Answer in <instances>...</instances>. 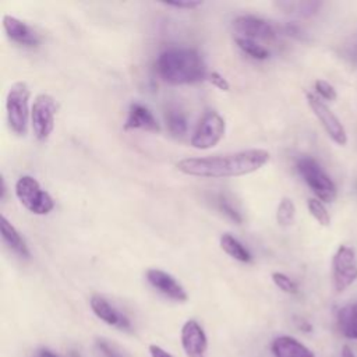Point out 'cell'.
Here are the masks:
<instances>
[{
	"mask_svg": "<svg viewBox=\"0 0 357 357\" xmlns=\"http://www.w3.org/2000/svg\"><path fill=\"white\" fill-rule=\"evenodd\" d=\"M271 159L266 149L252 148L225 155L185 158L176 163L178 172L204 178H227L254 173Z\"/></svg>",
	"mask_w": 357,
	"mask_h": 357,
	"instance_id": "1",
	"label": "cell"
},
{
	"mask_svg": "<svg viewBox=\"0 0 357 357\" xmlns=\"http://www.w3.org/2000/svg\"><path fill=\"white\" fill-rule=\"evenodd\" d=\"M155 66L162 81L172 85L195 84L206 78V64L195 49H167L159 54Z\"/></svg>",
	"mask_w": 357,
	"mask_h": 357,
	"instance_id": "2",
	"label": "cell"
},
{
	"mask_svg": "<svg viewBox=\"0 0 357 357\" xmlns=\"http://www.w3.org/2000/svg\"><path fill=\"white\" fill-rule=\"evenodd\" d=\"M31 91L26 82H14L6 96V113L10 130L17 135H25L28 130V120L31 119L29 109Z\"/></svg>",
	"mask_w": 357,
	"mask_h": 357,
	"instance_id": "3",
	"label": "cell"
},
{
	"mask_svg": "<svg viewBox=\"0 0 357 357\" xmlns=\"http://www.w3.org/2000/svg\"><path fill=\"white\" fill-rule=\"evenodd\" d=\"M14 192L20 204L33 215H47L54 208L52 195L32 176H21L15 183Z\"/></svg>",
	"mask_w": 357,
	"mask_h": 357,
	"instance_id": "4",
	"label": "cell"
},
{
	"mask_svg": "<svg viewBox=\"0 0 357 357\" xmlns=\"http://www.w3.org/2000/svg\"><path fill=\"white\" fill-rule=\"evenodd\" d=\"M297 170L305 184L311 188L315 197L324 202H332L336 198L337 190L332 178L324 172L321 165L310 158L303 156L297 160Z\"/></svg>",
	"mask_w": 357,
	"mask_h": 357,
	"instance_id": "5",
	"label": "cell"
},
{
	"mask_svg": "<svg viewBox=\"0 0 357 357\" xmlns=\"http://www.w3.org/2000/svg\"><path fill=\"white\" fill-rule=\"evenodd\" d=\"M57 106L54 98L49 93H39L31 107V126L38 141H46L54 130V117Z\"/></svg>",
	"mask_w": 357,
	"mask_h": 357,
	"instance_id": "6",
	"label": "cell"
},
{
	"mask_svg": "<svg viewBox=\"0 0 357 357\" xmlns=\"http://www.w3.org/2000/svg\"><path fill=\"white\" fill-rule=\"evenodd\" d=\"M357 279V257L353 247L342 244L332 258V282L337 293L344 291Z\"/></svg>",
	"mask_w": 357,
	"mask_h": 357,
	"instance_id": "7",
	"label": "cell"
},
{
	"mask_svg": "<svg viewBox=\"0 0 357 357\" xmlns=\"http://www.w3.org/2000/svg\"><path fill=\"white\" fill-rule=\"evenodd\" d=\"M225 131V119L216 112H206L197 124L190 144L195 149H209L223 138Z\"/></svg>",
	"mask_w": 357,
	"mask_h": 357,
	"instance_id": "8",
	"label": "cell"
},
{
	"mask_svg": "<svg viewBox=\"0 0 357 357\" xmlns=\"http://www.w3.org/2000/svg\"><path fill=\"white\" fill-rule=\"evenodd\" d=\"M305 98H307V103H308L310 109L312 110L315 117L319 120V123L324 127L328 137L335 144H337L340 146L346 145L347 144V132H346V128L342 124V121L337 119V116L317 95L307 92Z\"/></svg>",
	"mask_w": 357,
	"mask_h": 357,
	"instance_id": "9",
	"label": "cell"
},
{
	"mask_svg": "<svg viewBox=\"0 0 357 357\" xmlns=\"http://www.w3.org/2000/svg\"><path fill=\"white\" fill-rule=\"evenodd\" d=\"M233 28L240 38L251 40H272L276 36V28L266 20L255 15H238L233 21Z\"/></svg>",
	"mask_w": 357,
	"mask_h": 357,
	"instance_id": "10",
	"label": "cell"
},
{
	"mask_svg": "<svg viewBox=\"0 0 357 357\" xmlns=\"http://www.w3.org/2000/svg\"><path fill=\"white\" fill-rule=\"evenodd\" d=\"M181 346L187 357H206L208 339L202 326L195 319H188L181 326Z\"/></svg>",
	"mask_w": 357,
	"mask_h": 357,
	"instance_id": "11",
	"label": "cell"
},
{
	"mask_svg": "<svg viewBox=\"0 0 357 357\" xmlns=\"http://www.w3.org/2000/svg\"><path fill=\"white\" fill-rule=\"evenodd\" d=\"M145 276H146L148 283L153 289H156L159 293L166 296L167 298H172V300L178 301V303L187 301V298H188L187 291L176 280V278L172 276L170 273H167L162 269H158V268H149L145 272Z\"/></svg>",
	"mask_w": 357,
	"mask_h": 357,
	"instance_id": "12",
	"label": "cell"
},
{
	"mask_svg": "<svg viewBox=\"0 0 357 357\" xmlns=\"http://www.w3.org/2000/svg\"><path fill=\"white\" fill-rule=\"evenodd\" d=\"M3 28L7 38L20 46L35 47L40 42L39 35L29 25L13 15L6 14L3 17Z\"/></svg>",
	"mask_w": 357,
	"mask_h": 357,
	"instance_id": "13",
	"label": "cell"
},
{
	"mask_svg": "<svg viewBox=\"0 0 357 357\" xmlns=\"http://www.w3.org/2000/svg\"><path fill=\"white\" fill-rule=\"evenodd\" d=\"M89 305L92 312L103 322H106L107 325L116 326L119 329H131V322L130 319L121 314L117 308H114L109 300H106L103 296L99 294H93L89 300Z\"/></svg>",
	"mask_w": 357,
	"mask_h": 357,
	"instance_id": "14",
	"label": "cell"
},
{
	"mask_svg": "<svg viewBox=\"0 0 357 357\" xmlns=\"http://www.w3.org/2000/svg\"><path fill=\"white\" fill-rule=\"evenodd\" d=\"M126 130H145L156 132L160 130L153 113L141 103H131L128 107V116L124 123Z\"/></svg>",
	"mask_w": 357,
	"mask_h": 357,
	"instance_id": "15",
	"label": "cell"
},
{
	"mask_svg": "<svg viewBox=\"0 0 357 357\" xmlns=\"http://www.w3.org/2000/svg\"><path fill=\"white\" fill-rule=\"evenodd\" d=\"M273 357H315V354L293 336H278L271 343Z\"/></svg>",
	"mask_w": 357,
	"mask_h": 357,
	"instance_id": "16",
	"label": "cell"
},
{
	"mask_svg": "<svg viewBox=\"0 0 357 357\" xmlns=\"http://www.w3.org/2000/svg\"><path fill=\"white\" fill-rule=\"evenodd\" d=\"M0 227H1L3 241L8 245V248L13 250L15 254H18L22 258H29L31 252H29V248H28L25 240L22 238L20 231L8 222V219L4 215H1V218H0Z\"/></svg>",
	"mask_w": 357,
	"mask_h": 357,
	"instance_id": "17",
	"label": "cell"
},
{
	"mask_svg": "<svg viewBox=\"0 0 357 357\" xmlns=\"http://www.w3.org/2000/svg\"><path fill=\"white\" fill-rule=\"evenodd\" d=\"M337 326L344 337L357 340V301L350 303L339 310Z\"/></svg>",
	"mask_w": 357,
	"mask_h": 357,
	"instance_id": "18",
	"label": "cell"
},
{
	"mask_svg": "<svg viewBox=\"0 0 357 357\" xmlns=\"http://www.w3.org/2000/svg\"><path fill=\"white\" fill-rule=\"evenodd\" d=\"M219 244H220V248L227 255L234 258L236 261L247 264V262H250L252 259L250 251L234 236H231L230 233H223L220 236V238H219Z\"/></svg>",
	"mask_w": 357,
	"mask_h": 357,
	"instance_id": "19",
	"label": "cell"
},
{
	"mask_svg": "<svg viewBox=\"0 0 357 357\" xmlns=\"http://www.w3.org/2000/svg\"><path fill=\"white\" fill-rule=\"evenodd\" d=\"M284 13L298 15V17H311L317 14L322 6L321 1L308 0V1H279L276 3Z\"/></svg>",
	"mask_w": 357,
	"mask_h": 357,
	"instance_id": "20",
	"label": "cell"
},
{
	"mask_svg": "<svg viewBox=\"0 0 357 357\" xmlns=\"http://www.w3.org/2000/svg\"><path fill=\"white\" fill-rule=\"evenodd\" d=\"M165 120H166L167 130L173 137H183L187 132L185 114L177 106L167 107L165 113Z\"/></svg>",
	"mask_w": 357,
	"mask_h": 357,
	"instance_id": "21",
	"label": "cell"
},
{
	"mask_svg": "<svg viewBox=\"0 0 357 357\" xmlns=\"http://www.w3.org/2000/svg\"><path fill=\"white\" fill-rule=\"evenodd\" d=\"M294 219H296V205L291 198L283 197L279 201V205L276 209V222L279 223V226L287 227L293 225Z\"/></svg>",
	"mask_w": 357,
	"mask_h": 357,
	"instance_id": "22",
	"label": "cell"
},
{
	"mask_svg": "<svg viewBox=\"0 0 357 357\" xmlns=\"http://www.w3.org/2000/svg\"><path fill=\"white\" fill-rule=\"evenodd\" d=\"M234 42H236V45H237L247 56H250L251 59H255V60H266V59L269 57L268 49H265L262 45H259V43L255 42V40H251V39H247V38L236 36V38H234Z\"/></svg>",
	"mask_w": 357,
	"mask_h": 357,
	"instance_id": "23",
	"label": "cell"
},
{
	"mask_svg": "<svg viewBox=\"0 0 357 357\" xmlns=\"http://www.w3.org/2000/svg\"><path fill=\"white\" fill-rule=\"evenodd\" d=\"M307 208L311 213V216L321 225V226H329L331 225V215L322 201L318 198H308L307 199Z\"/></svg>",
	"mask_w": 357,
	"mask_h": 357,
	"instance_id": "24",
	"label": "cell"
},
{
	"mask_svg": "<svg viewBox=\"0 0 357 357\" xmlns=\"http://www.w3.org/2000/svg\"><path fill=\"white\" fill-rule=\"evenodd\" d=\"M272 280L276 284V287H279L282 291L289 293V294H296L297 293V284L287 275H284L282 272H273L272 273Z\"/></svg>",
	"mask_w": 357,
	"mask_h": 357,
	"instance_id": "25",
	"label": "cell"
},
{
	"mask_svg": "<svg viewBox=\"0 0 357 357\" xmlns=\"http://www.w3.org/2000/svg\"><path fill=\"white\" fill-rule=\"evenodd\" d=\"M314 88L317 91V93L325 100H335L337 98L335 86L325 79H317L314 84Z\"/></svg>",
	"mask_w": 357,
	"mask_h": 357,
	"instance_id": "26",
	"label": "cell"
},
{
	"mask_svg": "<svg viewBox=\"0 0 357 357\" xmlns=\"http://www.w3.org/2000/svg\"><path fill=\"white\" fill-rule=\"evenodd\" d=\"M95 346L103 354V357H126L124 354L120 353V350L114 344H112L103 337H98L95 340Z\"/></svg>",
	"mask_w": 357,
	"mask_h": 357,
	"instance_id": "27",
	"label": "cell"
},
{
	"mask_svg": "<svg viewBox=\"0 0 357 357\" xmlns=\"http://www.w3.org/2000/svg\"><path fill=\"white\" fill-rule=\"evenodd\" d=\"M208 81H209L215 88H218V89H220V91H225V92L230 91V84H229V81H227L220 73H218V71H212L211 74H208Z\"/></svg>",
	"mask_w": 357,
	"mask_h": 357,
	"instance_id": "28",
	"label": "cell"
},
{
	"mask_svg": "<svg viewBox=\"0 0 357 357\" xmlns=\"http://www.w3.org/2000/svg\"><path fill=\"white\" fill-rule=\"evenodd\" d=\"M219 208H220L233 222H236L237 225H240V223L243 222V218H241L240 212H237V211L231 206V204L227 202L225 198H220V199H219Z\"/></svg>",
	"mask_w": 357,
	"mask_h": 357,
	"instance_id": "29",
	"label": "cell"
},
{
	"mask_svg": "<svg viewBox=\"0 0 357 357\" xmlns=\"http://www.w3.org/2000/svg\"><path fill=\"white\" fill-rule=\"evenodd\" d=\"M167 7H174V8H181V10H194L199 6H202V1H194V0H185V1H167L163 3Z\"/></svg>",
	"mask_w": 357,
	"mask_h": 357,
	"instance_id": "30",
	"label": "cell"
},
{
	"mask_svg": "<svg viewBox=\"0 0 357 357\" xmlns=\"http://www.w3.org/2000/svg\"><path fill=\"white\" fill-rule=\"evenodd\" d=\"M283 31H284V33H287L296 39H305V32L296 24H286Z\"/></svg>",
	"mask_w": 357,
	"mask_h": 357,
	"instance_id": "31",
	"label": "cell"
},
{
	"mask_svg": "<svg viewBox=\"0 0 357 357\" xmlns=\"http://www.w3.org/2000/svg\"><path fill=\"white\" fill-rule=\"evenodd\" d=\"M149 354H151V357H173L170 353H167L165 349H162L158 344L149 346Z\"/></svg>",
	"mask_w": 357,
	"mask_h": 357,
	"instance_id": "32",
	"label": "cell"
},
{
	"mask_svg": "<svg viewBox=\"0 0 357 357\" xmlns=\"http://www.w3.org/2000/svg\"><path fill=\"white\" fill-rule=\"evenodd\" d=\"M33 357H60V356H57L53 350H50V349H47V347H39V349L35 351Z\"/></svg>",
	"mask_w": 357,
	"mask_h": 357,
	"instance_id": "33",
	"label": "cell"
},
{
	"mask_svg": "<svg viewBox=\"0 0 357 357\" xmlns=\"http://www.w3.org/2000/svg\"><path fill=\"white\" fill-rule=\"evenodd\" d=\"M342 357H356V354H354V351L350 346L344 344L343 349H342Z\"/></svg>",
	"mask_w": 357,
	"mask_h": 357,
	"instance_id": "34",
	"label": "cell"
},
{
	"mask_svg": "<svg viewBox=\"0 0 357 357\" xmlns=\"http://www.w3.org/2000/svg\"><path fill=\"white\" fill-rule=\"evenodd\" d=\"M6 192H7L6 181H4V178L1 177V195H0V199H1V201H4V198H6Z\"/></svg>",
	"mask_w": 357,
	"mask_h": 357,
	"instance_id": "35",
	"label": "cell"
}]
</instances>
